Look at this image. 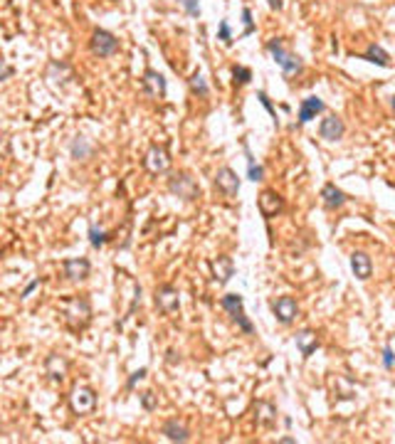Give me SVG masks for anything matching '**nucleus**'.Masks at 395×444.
<instances>
[{"label":"nucleus","mask_w":395,"mask_h":444,"mask_svg":"<svg viewBox=\"0 0 395 444\" xmlns=\"http://www.w3.org/2000/svg\"><path fill=\"white\" fill-rule=\"evenodd\" d=\"M69 407L74 414H89L94 407H96V395L91 387H84V385H77L69 395Z\"/></svg>","instance_id":"obj_3"},{"label":"nucleus","mask_w":395,"mask_h":444,"mask_svg":"<svg viewBox=\"0 0 395 444\" xmlns=\"http://www.w3.org/2000/svg\"><path fill=\"white\" fill-rule=\"evenodd\" d=\"M62 266H64V276L72 279V281H82V279H87V276H89V269H91V264L84 259V257L64 259Z\"/></svg>","instance_id":"obj_12"},{"label":"nucleus","mask_w":395,"mask_h":444,"mask_svg":"<svg viewBox=\"0 0 395 444\" xmlns=\"http://www.w3.org/2000/svg\"><path fill=\"white\" fill-rule=\"evenodd\" d=\"M267 50H270V55L274 57V62L282 67V72L284 74H294V72H299L302 69V62L297 55H289L287 50H284V45H282V40H270L267 42Z\"/></svg>","instance_id":"obj_2"},{"label":"nucleus","mask_w":395,"mask_h":444,"mask_svg":"<svg viewBox=\"0 0 395 444\" xmlns=\"http://www.w3.org/2000/svg\"><path fill=\"white\" fill-rule=\"evenodd\" d=\"M232 321H235V324L240 326V331H242V333H252V331H254V328H252V324L247 321V316H244V311H240L237 316H232Z\"/></svg>","instance_id":"obj_30"},{"label":"nucleus","mask_w":395,"mask_h":444,"mask_svg":"<svg viewBox=\"0 0 395 444\" xmlns=\"http://www.w3.org/2000/svg\"><path fill=\"white\" fill-rule=\"evenodd\" d=\"M141 82H144V91H146L151 99H163V96H166V79H163V74H158L156 69H149Z\"/></svg>","instance_id":"obj_13"},{"label":"nucleus","mask_w":395,"mask_h":444,"mask_svg":"<svg viewBox=\"0 0 395 444\" xmlns=\"http://www.w3.org/2000/svg\"><path fill=\"white\" fill-rule=\"evenodd\" d=\"M190 89L195 91V94H200V96H208V84H205V79H203V74H193V79H190Z\"/></svg>","instance_id":"obj_27"},{"label":"nucleus","mask_w":395,"mask_h":444,"mask_svg":"<svg viewBox=\"0 0 395 444\" xmlns=\"http://www.w3.org/2000/svg\"><path fill=\"white\" fill-rule=\"evenodd\" d=\"M254 412H257V422L265 424V427H270L274 419H277V410H274V405H270V402H257Z\"/></svg>","instance_id":"obj_24"},{"label":"nucleus","mask_w":395,"mask_h":444,"mask_svg":"<svg viewBox=\"0 0 395 444\" xmlns=\"http://www.w3.org/2000/svg\"><path fill=\"white\" fill-rule=\"evenodd\" d=\"M146 375H149V368H139L136 373H131V378L126 380V390H134V387L141 383V380H144Z\"/></svg>","instance_id":"obj_28"},{"label":"nucleus","mask_w":395,"mask_h":444,"mask_svg":"<svg viewBox=\"0 0 395 444\" xmlns=\"http://www.w3.org/2000/svg\"><path fill=\"white\" fill-rule=\"evenodd\" d=\"M244 158H247V178L252 183H259L265 178V168L259 163H254V156L249 153V146H244Z\"/></svg>","instance_id":"obj_23"},{"label":"nucleus","mask_w":395,"mask_h":444,"mask_svg":"<svg viewBox=\"0 0 395 444\" xmlns=\"http://www.w3.org/2000/svg\"><path fill=\"white\" fill-rule=\"evenodd\" d=\"M257 207L265 217H277L282 210H284V200L282 195H277L274 190H262L259 198H257Z\"/></svg>","instance_id":"obj_10"},{"label":"nucleus","mask_w":395,"mask_h":444,"mask_svg":"<svg viewBox=\"0 0 395 444\" xmlns=\"http://www.w3.org/2000/svg\"><path fill=\"white\" fill-rule=\"evenodd\" d=\"M72 158H77V161H84V158H89L91 156V146L87 143V138L84 136H77L74 141H72Z\"/></svg>","instance_id":"obj_25"},{"label":"nucleus","mask_w":395,"mask_h":444,"mask_svg":"<svg viewBox=\"0 0 395 444\" xmlns=\"http://www.w3.org/2000/svg\"><path fill=\"white\" fill-rule=\"evenodd\" d=\"M168 190H171L173 195L183 198V200H195L198 193H200L198 183L188 176V173H178V176L171 178V180H168Z\"/></svg>","instance_id":"obj_4"},{"label":"nucleus","mask_w":395,"mask_h":444,"mask_svg":"<svg viewBox=\"0 0 395 444\" xmlns=\"http://www.w3.org/2000/svg\"><path fill=\"white\" fill-rule=\"evenodd\" d=\"M393 109H395V96H393Z\"/></svg>","instance_id":"obj_41"},{"label":"nucleus","mask_w":395,"mask_h":444,"mask_svg":"<svg viewBox=\"0 0 395 444\" xmlns=\"http://www.w3.org/2000/svg\"><path fill=\"white\" fill-rule=\"evenodd\" d=\"M279 442H282V444H294V439H292V437H282Z\"/></svg>","instance_id":"obj_40"},{"label":"nucleus","mask_w":395,"mask_h":444,"mask_svg":"<svg viewBox=\"0 0 395 444\" xmlns=\"http://www.w3.org/2000/svg\"><path fill=\"white\" fill-rule=\"evenodd\" d=\"M141 405H144V410H156V405H158V402H156V395H153V392H144V395H141Z\"/></svg>","instance_id":"obj_33"},{"label":"nucleus","mask_w":395,"mask_h":444,"mask_svg":"<svg viewBox=\"0 0 395 444\" xmlns=\"http://www.w3.org/2000/svg\"><path fill=\"white\" fill-rule=\"evenodd\" d=\"M220 40H222L225 45H230V42H232V35H230V25H227V20H222V23H220Z\"/></svg>","instance_id":"obj_35"},{"label":"nucleus","mask_w":395,"mask_h":444,"mask_svg":"<svg viewBox=\"0 0 395 444\" xmlns=\"http://www.w3.org/2000/svg\"><path fill=\"white\" fill-rule=\"evenodd\" d=\"M270 8H274V10H282V0H270Z\"/></svg>","instance_id":"obj_38"},{"label":"nucleus","mask_w":395,"mask_h":444,"mask_svg":"<svg viewBox=\"0 0 395 444\" xmlns=\"http://www.w3.org/2000/svg\"><path fill=\"white\" fill-rule=\"evenodd\" d=\"M116 50H119V40H116L111 32L96 30V32L91 35V52H94L96 57H111V55H116Z\"/></svg>","instance_id":"obj_5"},{"label":"nucleus","mask_w":395,"mask_h":444,"mask_svg":"<svg viewBox=\"0 0 395 444\" xmlns=\"http://www.w3.org/2000/svg\"><path fill=\"white\" fill-rule=\"evenodd\" d=\"M242 23H244V35H252V32H254V23H252V13H249V8H244L242 10Z\"/></svg>","instance_id":"obj_32"},{"label":"nucleus","mask_w":395,"mask_h":444,"mask_svg":"<svg viewBox=\"0 0 395 444\" xmlns=\"http://www.w3.org/2000/svg\"><path fill=\"white\" fill-rule=\"evenodd\" d=\"M215 188L225 195V198H235L240 193V178L237 173L230 168V166H222L217 173H215Z\"/></svg>","instance_id":"obj_7"},{"label":"nucleus","mask_w":395,"mask_h":444,"mask_svg":"<svg viewBox=\"0 0 395 444\" xmlns=\"http://www.w3.org/2000/svg\"><path fill=\"white\" fill-rule=\"evenodd\" d=\"M393 363H395V353H393V348L388 346V348L383 351V368H385V370H390V368H393Z\"/></svg>","instance_id":"obj_34"},{"label":"nucleus","mask_w":395,"mask_h":444,"mask_svg":"<svg viewBox=\"0 0 395 444\" xmlns=\"http://www.w3.org/2000/svg\"><path fill=\"white\" fill-rule=\"evenodd\" d=\"M40 286V279H35V281H30L28 286H25V291H23V296H30L32 294V289H37Z\"/></svg>","instance_id":"obj_37"},{"label":"nucleus","mask_w":395,"mask_h":444,"mask_svg":"<svg viewBox=\"0 0 395 444\" xmlns=\"http://www.w3.org/2000/svg\"><path fill=\"white\" fill-rule=\"evenodd\" d=\"M144 168H146L149 173H153V176L168 173V168H171V156H168V151L163 146H151L149 153H146V158H144Z\"/></svg>","instance_id":"obj_6"},{"label":"nucleus","mask_w":395,"mask_h":444,"mask_svg":"<svg viewBox=\"0 0 395 444\" xmlns=\"http://www.w3.org/2000/svg\"><path fill=\"white\" fill-rule=\"evenodd\" d=\"M181 5L188 10L190 18H198V15H200V5H198V0H181Z\"/></svg>","instance_id":"obj_31"},{"label":"nucleus","mask_w":395,"mask_h":444,"mask_svg":"<svg viewBox=\"0 0 395 444\" xmlns=\"http://www.w3.org/2000/svg\"><path fill=\"white\" fill-rule=\"evenodd\" d=\"M257 99H259V101H262V106H265V109H267V111H270V114H272V116H277V111H274L272 101H270V96H267V94H265V91H259V94H257Z\"/></svg>","instance_id":"obj_36"},{"label":"nucleus","mask_w":395,"mask_h":444,"mask_svg":"<svg viewBox=\"0 0 395 444\" xmlns=\"http://www.w3.org/2000/svg\"><path fill=\"white\" fill-rule=\"evenodd\" d=\"M156 306H158L161 314H173V311H178V306H181L178 289L171 286V284H161V286L156 289Z\"/></svg>","instance_id":"obj_8"},{"label":"nucleus","mask_w":395,"mask_h":444,"mask_svg":"<svg viewBox=\"0 0 395 444\" xmlns=\"http://www.w3.org/2000/svg\"><path fill=\"white\" fill-rule=\"evenodd\" d=\"M220 306H222L230 316H237L240 311H244V309H242L244 301H242V296H240V294H225L222 299H220Z\"/></svg>","instance_id":"obj_22"},{"label":"nucleus","mask_w":395,"mask_h":444,"mask_svg":"<svg viewBox=\"0 0 395 444\" xmlns=\"http://www.w3.org/2000/svg\"><path fill=\"white\" fill-rule=\"evenodd\" d=\"M272 309H274L277 321L284 324V326H289L294 319H297V314H299V306H297V301H294L292 296H279V299L272 304Z\"/></svg>","instance_id":"obj_9"},{"label":"nucleus","mask_w":395,"mask_h":444,"mask_svg":"<svg viewBox=\"0 0 395 444\" xmlns=\"http://www.w3.org/2000/svg\"><path fill=\"white\" fill-rule=\"evenodd\" d=\"M106 239H109V235L104 232V230H99L94 222L89 225V244L94 247V249H101L104 244H106Z\"/></svg>","instance_id":"obj_26"},{"label":"nucleus","mask_w":395,"mask_h":444,"mask_svg":"<svg viewBox=\"0 0 395 444\" xmlns=\"http://www.w3.org/2000/svg\"><path fill=\"white\" fill-rule=\"evenodd\" d=\"M343 131H346V126H343V121L336 116V114H329V116L321 121V126H319V133H321V138H326V141H338V138L343 136Z\"/></svg>","instance_id":"obj_14"},{"label":"nucleus","mask_w":395,"mask_h":444,"mask_svg":"<svg viewBox=\"0 0 395 444\" xmlns=\"http://www.w3.org/2000/svg\"><path fill=\"white\" fill-rule=\"evenodd\" d=\"M232 77H235L237 84H247V82L252 79V72H249L247 67H240V64H237V67L232 69Z\"/></svg>","instance_id":"obj_29"},{"label":"nucleus","mask_w":395,"mask_h":444,"mask_svg":"<svg viewBox=\"0 0 395 444\" xmlns=\"http://www.w3.org/2000/svg\"><path fill=\"white\" fill-rule=\"evenodd\" d=\"M10 74H13V67H5V69H3V79H8Z\"/></svg>","instance_id":"obj_39"},{"label":"nucleus","mask_w":395,"mask_h":444,"mask_svg":"<svg viewBox=\"0 0 395 444\" xmlns=\"http://www.w3.org/2000/svg\"><path fill=\"white\" fill-rule=\"evenodd\" d=\"M67 370H69V363H67L62 355L52 353L45 358V373L50 375L52 383H62V380L67 378Z\"/></svg>","instance_id":"obj_11"},{"label":"nucleus","mask_w":395,"mask_h":444,"mask_svg":"<svg viewBox=\"0 0 395 444\" xmlns=\"http://www.w3.org/2000/svg\"><path fill=\"white\" fill-rule=\"evenodd\" d=\"M321 198H324V205L329 207V210H338V207L346 205V195H343V190H338L334 183H326L324 188H321Z\"/></svg>","instance_id":"obj_17"},{"label":"nucleus","mask_w":395,"mask_h":444,"mask_svg":"<svg viewBox=\"0 0 395 444\" xmlns=\"http://www.w3.org/2000/svg\"><path fill=\"white\" fill-rule=\"evenodd\" d=\"M326 106H324V101L319 99V96H306L304 101H302V106H299V123H309L311 118L316 116V114H321Z\"/></svg>","instance_id":"obj_16"},{"label":"nucleus","mask_w":395,"mask_h":444,"mask_svg":"<svg viewBox=\"0 0 395 444\" xmlns=\"http://www.w3.org/2000/svg\"><path fill=\"white\" fill-rule=\"evenodd\" d=\"M62 314H64V321H67L69 328L82 331L91 319V306L84 296H74V299L62 301Z\"/></svg>","instance_id":"obj_1"},{"label":"nucleus","mask_w":395,"mask_h":444,"mask_svg":"<svg viewBox=\"0 0 395 444\" xmlns=\"http://www.w3.org/2000/svg\"><path fill=\"white\" fill-rule=\"evenodd\" d=\"M351 269H353V274L361 281H365L370 276V271H373V262H370V257L365 252H353L351 254Z\"/></svg>","instance_id":"obj_19"},{"label":"nucleus","mask_w":395,"mask_h":444,"mask_svg":"<svg viewBox=\"0 0 395 444\" xmlns=\"http://www.w3.org/2000/svg\"><path fill=\"white\" fill-rule=\"evenodd\" d=\"M161 432H163L166 439H171V442H190V429L183 427L178 419H168V422L161 427Z\"/></svg>","instance_id":"obj_18"},{"label":"nucleus","mask_w":395,"mask_h":444,"mask_svg":"<svg viewBox=\"0 0 395 444\" xmlns=\"http://www.w3.org/2000/svg\"><path fill=\"white\" fill-rule=\"evenodd\" d=\"M213 274L217 284H227L235 276V262H232V257H217L213 262Z\"/></svg>","instance_id":"obj_15"},{"label":"nucleus","mask_w":395,"mask_h":444,"mask_svg":"<svg viewBox=\"0 0 395 444\" xmlns=\"http://www.w3.org/2000/svg\"><path fill=\"white\" fill-rule=\"evenodd\" d=\"M316 346H319V338H316V333L314 331H302V333H297V348H299V353L309 358V355L316 351Z\"/></svg>","instance_id":"obj_20"},{"label":"nucleus","mask_w":395,"mask_h":444,"mask_svg":"<svg viewBox=\"0 0 395 444\" xmlns=\"http://www.w3.org/2000/svg\"><path fill=\"white\" fill-rule=\"evenodd\" d=\"M361 59H368V62H373V64H378V67H388V64H390L388 52H385L380 45H370L363 55H361Z\"/></svg>","instance_id":"obj_21"}]
</instances>
